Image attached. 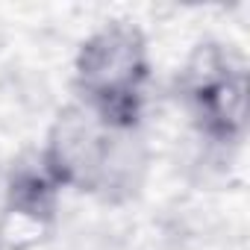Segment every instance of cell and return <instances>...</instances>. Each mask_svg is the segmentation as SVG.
Returning a JSON list of instances; mask_svg holds the SVG:
<instances>
[{
    "label": "cell",
    "mask_w": 250,
    "mask_h": 250,
    "mask_svg": "<svg viewBox=\"0 0 250 250\" xmlns=\"http://www.w3.org/2000/svg\"><path fill=\"white\" fill-rule=\"evenodd\" d=\"M194 100L206 130L215 136H232L244 121V83L241 77L218 74L194 85Z\"/></svg>",
    "instance_id": "obj_3"
},
{
    "label": "cell",
    "mask_w": 250,
    "mask_h": 250,
    "mask_svg": "<svg viewBox=\"0 0 250 250\" xmlns=\"http://www.w3.org/2000/svg\"><path fill=\"white\" fill-rule=\"evenodd\" d=\"M80 85L94 115L112 127H130L139 112V88L147 74L145 44L136 30L112 27L97 33L77 62Z\"/></svg>",
    "instance_id": "obj_1"
},
{
    "label": "cell",
    "mask_w": 250,
    "mask_h": 250,
    "mask_svg": "<svg viewBox=\"0 0 250 250\" xmlns=\"http://www.w3.org/2000/svg\"><path fill=\"white\" fill-rule=\"evenodd\" d=\"M112 130L121 127H112L88 112H65L53 133V147L47 156L50 171L59 180L77 183L91 191L118 188L121 183H127L133 174V156L124 153V139H115Z\"/></svg>",
    "instance_id": "obj_2"
}]
</instances>
